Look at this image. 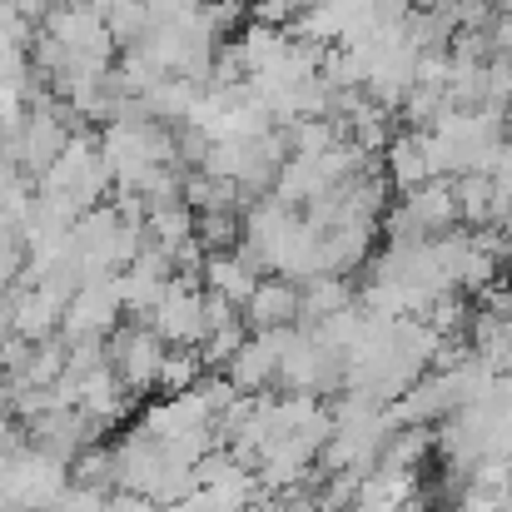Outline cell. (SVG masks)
<instances>
[{
	"label": "cell",
	"mask_w": 512,
	"mask_h": 512,
	"mask_svg": "<svg viewBox=\"0 0 512 512\" xmlns=\"http://www.w3.org/2000/svg\"><path fill=\"white\" fill-rule=\"evenodd\" d=\"M423 5H438V0H423Z\"/></svg>",
	"instance_id": "18"
},
{
	"label": "cell",
	"mask_w": 512,
	"mask_h": 512,
	"mask_svg": "<svg viewBox=\"0 0 512 512\" xmlns=\"http://www.w3.org/2000/svg\"><path fill=\"white\" fill-rule=\"evenodd\" d=\"M244 343H249V324H244V314H234V319H224V324L209 329V339L199 343V353H204L209 368H229V358H234Z\"/></svg>",
	"instance_id": "15"
},
{
	"label": "cell",
	"mask_w": 512,
	"mask_h": 512,
	"mask_svg": "<svg viewBox=\"0 0 512 512\" xmlns=\"http://www.w3.org/2000/svg\"><path fill=\"white\" fill-rule=\"evenodd\" d=\"M299 329H279V334H249V343L229 358L224 378L239 388V393H269L279 383V368H284V353L294 343Z\"/></svg>",
	"instance_id": "6"
},
{
	"label": "cell",
	"mask_w": 512,
	"mask_h": 512,
	"mask_svg": "<svg viewBox=\"0 0 512 512\" xmlns=\"http://www.w3.org/2000/svg\"><path fill=\"white\" fill-rule=\"evenodd\" d=\"M493 10H498V15H508V20H512V0H493Z\"/></svg>",
	"instance_id": "17"
},
{
	"label": "cell",
	"mask_w": 512,
	"mask_h": 512,
	"mask_svg": "<svg viewBox=\"0 0 512 512\" xmlns=\"http://www.w3.org/2000/svg\"><path fill=\"white\" fill-rule=\"evenodd\" d=\"M170 343L160 339L150 324H120L110 334V368L120 373V383L130 393H150L160 388V368H165Z\"/></svg>",
	"instance_id": "3"
},
{
	"label": "cell",
	"mask_w": 512,
	"mask_h": 512,
	"mask_svg": "<svg viewBox=\"0 0 512 512\" xmlns=\"http://www.w3.org/2000/svg\"><path fill=\"white\" fill-rule=\"evenodd\" d=\"M383 174H388V184H393L398 194H413V189H423V184L433 179V174H428V160H423L418 130L393 135V145L383 150Z\"/></svg>",
	"instance_id": "9"
},
{
	"label": "cell",
	"mask_w": 512,
	"mask_h": 512,
	"mask_svg": "<svg viewBox=\"0 0 512 512\" xmlns=\"http://www.w3.org/2000/svg\"><path fill=\"white\" fill-rule=\"evenodd\" d=\"M194 229H199V219H194V209H189V204H174V209H150V219H145L150 244H155V249H165V254L184 249L189 239H199Z\"/></svg>",
	"instance_id": "12"
},
{
	"label": "cell",
	"mask_w": 512,
	"mask_h": 512,
	"mask_svg": "<svg viewBox=\"0 0 512 512\" xmlns=\"http://www.w3.org/2000/svg\"><path fill=\"white\" fill-rule=\"evenodd\" d=\"M453 199H458V219L468 229H488V219H493V179L488 174H458Z\"/></svg>",
	"instance_id": "13"
},
{
	"label": "cell",
	"mask_w": 512,
	"mask_h": 512,
	"mask_svg": "<svg viewBox=\"0 0 512 512\" xmlns=\"http://www.w3.org/2000/svg\"><path fill=\"white\" fill-rule=\"evenodd\" d=\"M244 324H249V334H279V329L304 324V284L264 274L249 309H244Z\"/></svg>",
	"instance_id": "7"
},
{
	"label": "cell",
	"mask_w": 512,
	"mask_h": 512,
	"mask_svg": "<svg viewBox=\"0 0 512 512\" xmlns=\"http://www.w3.org/2000/svg\"><path fill=\"white\" fill-rule=\"evenodd\" d=\"M105 512H160L150 498H140V493H110V503Z\"/></svg>",
	"instance_id": "16"
},
{
	"label": "cell",
	"mask_w": 512,
	"mask_h": 512,
	"mask_svg": "<svg viewBox=\"0 0 512 512\" xmlns=\"http://www.w3.org/2000/svg\"><path fill=\"white\" fill-rule=\"evenodd\" d=\"M75 488V473L65 458L45 453V448H25L15 463L0 468V493L10 498V508H25V512H55L60 498Z\"/></svg>",
	"instance_id": "1"
},
{
	"label": "cell",
	"mask_w": 512,
	"mask_h": 512,
	"mask_svg": "<svg viewBox=\"0 0 512 512\" xmlns=\"http://www.w3.org/2000/svg\"><path fill=\"white\" fill-rule=\"evenodd\" d=\"M204 353L199 348H170L165 353V368H160V393L174 398V393H189V388H199L204 383Z\"/></svg>",
	"instance_id": "14"
},
{
	"label": "cell",
	"mask_w": 512,
	"mask_h": 512,
	"mask_svg": "<svg viewBox=\"0 0 512 512\" xmlns=\"http://www.w3.org/2000/svg\"><path fill=\"white\" fill-rule=\"evenodd\" d=\"M70 140H75L70 110H55L50 100H35L30 115H25V130H20V170L40 179V174L70 150Z\"/></svg>",
	"instance_id": "5"
},
{
	"label": "cell",
	"mask_w": 512,
	"mask_h": 512,
	"mask_svg": "<svg viewBox=\"0 0 512 512\" xmlns=\"http://www.w3.org/2000/svg\"><path fill=\"white\" fill-rule=\"evenodd\" d=\"M343 309H353L348 279H339V274H319V279L304 284V324H324V319H334Z\"/></svg>",
	"instance_id": "11"
},
{
	"label": "cell",
	"mask_w": 512,
	"mask_h": 512,
	"mask_svg": "<svg viewBox=\"0 0 512 512\" xmlns=\"http://www.w3.org/2000/svg\"><path fill=\"white\" fill-rule=\"evenodd\" d=\"M170 348H199L209 339V309H204V279L174 274L170 294L155 304V314L145 319Z\"/></svg>",
	"instance_id": "2"
},
{
	"label": "cell",
	"mask_w": 512,
	"mask_h": 512,
	"mask_svg": "<svg viewBox=\"0 0 512 512\" xmlns=\"http://www.w3.org/2000/svg\"><path fill=\"white\" fill-rule=\"evenodd\" d=\"M368 249H373V224H343L324 234V274H353L368 264Z\"/></svg>",
	"instance_id": "10"
},
{
	"label": "cell",
	"mask_w": 512,
	"mask_h": 512,
	"mask_svg": "<svg viewBox=\"0 0 512 512\" xmlns=\"http://www.w3.org/2000/svg\"><path fill=\"white\" fill-rule=\"evenodd\" d=\"M259 279H264V274H259L239 249H224V254H209V259H204V289L219 294V299L234 304V309H249Z\"/></svg>",
	"instance_id": "8"
},
{
	"label": "cell",
	"mask_w": 512,
	"mask_h": 512,
	"mask_svg": "<svg viewBox=\"0 0 512 512\" xmlns=\"http://www.w3.org/2000/svg\"><path fill=\"white\" fill-rule=\"evenodd\" d=\"M120 314H125V294H120V274L115 279H85L80 294L70 299L65 309V329L60 339H110L120 329Z\"/></svg>",
	"instance_id": "4"
},
{
	"label": "cell",
	"mask_w": 512,
	"mask_h": 512,
	"mask_svg": "<svg viewBox=\"0 0 512 512\" xmlns=\"http://www.w3.org/2000/svg\"><path fill=\"white\" fill-rule=\"evenodd\" d=\"M508 115H512V100H508Z\"/></svg>",
	"instance_id": "19"
}]
</instances>
